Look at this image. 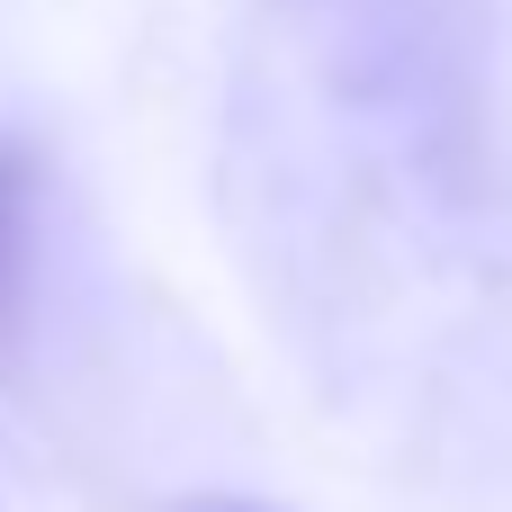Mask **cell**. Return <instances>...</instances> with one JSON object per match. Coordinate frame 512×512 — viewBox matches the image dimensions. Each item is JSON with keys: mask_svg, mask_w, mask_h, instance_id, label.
<instances>
[{"mask_svg": "<svg viewBox=\"0 0 512 512\" xmlns=\"http://www.w3.org/2000/svg\"><path fill=\"white\" fill-rule=\"evenodd\" d=\"M18 243H27V153L0 144V324L18 297Z\"/></svg>", "mask_w": 512, "mask_h": 512, "instance_id": "6da1fadb", "label": "cell"}]
</instances>
